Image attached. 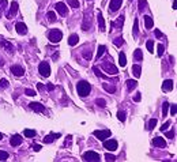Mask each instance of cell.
Returning a JSON list of instances; mask_svg holds the SVG:
<instances>
[{
  "label": "cell",
  "instance_id": "obj_1",
  "mask_svg": "<svg viewBox=\"0 0 177 162\" xmlns=\"http://www.w3.org/2000/svg\"><path fill=\"white\" fill-rule=\"evenodd\" d=\"M77 91L81 97H86V95L90 94L91 86H90V83H87L86 81H81V82H78V85H77Z\"/></svg>",
  "mask_w": 177,
  "mask_h": 162
},
{
  "label": "cell",
  "instance_id": "obj_2",
  "mask_svg": "<svg viewBox=\"0 0 177 162\" xmlns=\"http://www.w3.org/2000/svg\"><path fill=\"white\" fill-rule=\"evenodd\" d=\"M48 38L50 42H59V41H61L63 38V33L59 30V29H52V30H49L48 33Z\"/></svg>",
  "mask_w": 177,
  "mask_h": 162
},
{
  "label": "cell",
  "instance_id": "obj_3",
  "mask_svg": "<svg viewBox=\"0 0 177 162\" xmlns=\"http://www.w3.org/2000/svg\"><path fill=\"white\" fill-rule=\"evenodd\" d=\"M101 68H102L104 71H105L106 74H109V75H116V74H117V72H119L117 67H116V65H113L112 63H108V61L102 63V64H101Z\"/></svg>",
  "mask_w": 177,
  "mask_h": 162
},
{
  "label": "cell",
  "instance_id": "obj_4",
  "mask_svg": "<svg viewBox=\"0 0 177 162\" xmlns=\"http://www.w3.org/2000/svg\"><path fill=\"white\" fill-rule=\"evenodd\" d=\"M38 72L41 76H44V78H48L50 75V67L46 61H42L41 64L38 65Z\"/></svg>",
  "mask_w": 177,
  "mask_h": 162
},
{
  "label": "cell",
  "instance_id": "obj_5",
  "mask_svg": "<svg viewBox=\"0 0 177 162\" xmlns=\"http://www.w3.org/2000/svg\"><path fill=\"white\" fill-rule=\"evenodd\" d=\"M83 160L85 161H93V162L100 161V154L96 151H86L83 154Z\"/></svg>",
  "mask_w": 177,
  "mask_h": 162
},
{
  "label": "cell",
  "instance_id": "obj_6",
  "mask_svg": "<svg viewBox=\"0 0 177 162\" xmlns=\"http://www.w3.org/2000/svg\"><path fill=\"white\" fill-rule=\"evenodd\" d=\"M104 147H105L106 150H109V151H116L117 147H119V143H117V140H115V139H110V140L104 142Z\"/></svg>",
  "mask_w": 177,
  "mask_h": 162
},
{
  "label": "cell",
  "instance_id": "obj_7",
  "mask_svg": "<svg viewBox=\"0 0 177 162\" xmlns=\"http://www.w3.org/2000/svg\"><path fill=\"white\" fill-rule=\"evenodd\" d=\"M18 8H19V4H18V2H12V3H11V7H10V11L7 12V18H8V19L14 18L15 15L18 14Z\"/></svg>",
  "mask_w": 177,
  "mask_h": 162
},
{
  "label": "cell",
  "instance_id": "obj_8",
  "mask_svg": "<svg viewBox=\"0 0 177 162\" xmlns=\"http://www.w3.org/2000/svg\"><path fill=\"white\" fill-rule=\"evenodd\" d=\"M94 136L96 138H98L101 139V140H105V139H108L110 135H112V132L108 131V129H104V131H94Z\"/></svg>",
  "mask_w": 177,
  "mask_h": 162
},
{
  "label": "cell",
  "instance_id": "obj_9",
  "mask_svg": "<svg viewBox=\"0 0 177 162\" xmlns=\"http://www.w3.org/2000/svg\"><path fill=\"white\" fill-rule=\"evenodd\" d=\"M56 11L59 12L61 17H65V15L68 14V7L65 6V3H61V2H59L57 4H56Z\"/></svg>",
  "mask_w": 177,
  "mask_h": 162
},
{
  "label": "cell",
  "instance_id": "obj_10",
  "mask_svg": "<svg viewBox=\"0 0 177 162\" xmlns=\"http://www.w3.org/2000/svg\"><path fill=\"white\" fill-rule=\"evenodd\" d=\"M15 30H17V33L21 34V36L27 34V27H26V25H25L23 22H18V23L15 25Z\"/></svg>",
  "mask_w": 177,
  "mask_h": 162
},
{
  "label": "cell",
  "instance_id": "obj_11",
  "mask_svg": "<svg viewBox=\"0 0 177 162\" xmlns=\"http://www.w3.org/2000/svg\"><path fill=\"white\" fill-rule=\"evenodd\" d=\"M121 4H123V0H110V4H109L110 12H116L121 7Z\"/></svg>",
  "mask_w": 177,
  "mask_h": 162
},
{
  "label": "cell",
  "instance_id": "obj_12",
  "mask_svg": "<svg viewBox=\"0 0 177 162\" xmlns=\"http://www.w3.org/2000/svg\"><path fill=\"white\" fill-rule=\"evenodd\" d=\"M11 72L14 74V76L21 78V76H23V74H25V69L22 68V65H12L11 67Z\"/></svg>",
  "mask_w": 177,
  "mask_h": 162
},
{
  "label": "cell",
  "instance_id": "obj_13",
  "mask_svg": "<svg viewBox=\"0 0 177 162\" xmlns=\"http://www.w3.org/2000/svg\"><path fill=\"white\" fill-rule=\"evenodd\" d=\"M29 108H30V109H33L34 112H40V113L45 110L44 105H41V104H38V102H30V104H29Z\"/></svg>",
  "mask_w": 177,
  "mask_h": 162
},
{
  "label": "cell",
  "instance_id": "obj_14",
  "mask_svg": "<svg viewBox=\"0 0 177 162\" xmlns=\"http://www.w3.org/2000/svg\"><path fill=\"white\" fill-rule=\"evenodd\" d=\"M153 146H155V147H161V148H163V147H166V142L163 140L162 138L157 136V138H154V139H153Z\"/></svg>",
  "mask_w": 177,
  "mask_h": 162
},
{
  "label": "cell",
  "instance_id": "obj_15",
  "mask_svg": "<svg viewBox=\"0 0 177 162\" xmlns=\"http://www.w3.org/2000/svg\"><path fill=\"white\" fill-rule=\"evenodd\" d=\"M0 45H2L3 48H4L7 52H10V53H14L15 52V48L12 46V44H10L8 41H4V40H2L0 41Z\"/></svg>",
  "mask_w": 177,
  "mask_h": 162
},
{
  "label": "cell",
  "instance_id": "obj_16",
  "mask_svg": "<svg viewBox=\"0 0 177 162\" xmlns=\"http://www.w3.org/2000/svg\"><path fill=\"white\" fill-rule=\"evenodd\" d=\"M10 143H11V146H14V147H17V146H19L21 143H22V136L21 135H12L11 136V139H10Z\"/></svg>",
  "mask_w": 177,
  "mask_h": 162
},
{
  "label": "cell",
  "instance_id": "obj_17",
  "mask_svg": "<svg viewBox=\"0 0 177 162\" xmlns=\"http://www.w3.org/2000/svg\"><path fill=\"white\" fill-rule=\"evenodd\" d=\"M60 138V133H49L48 136H45L44 138V143H46V144H49V143H52L55 139H59Z\"/></svg>",
  "mask_w": 177,
  "mask_h": 162
},
{
  "label": "cell",
  "instance_id": "obj_18",
  "mask_svg": "<svg viewBox=\"0 0 177 162\" xmlns=\"http://www.w3.org/2000/svg\"><path fill=\"white\" fill-rule=\"evenodd\" d=\"M173 89V81L172 79H166V81H163L162 83V90L163 91H172Z\"/></svg>",
  "mask_w": 177,
  "mask_h": 162
},
{
  "label": "cell",
  "instance_id": "obj_19",
  "mask_svg": "<svg viewBox=\"0 0 177 162\" xmlns=\"http://www.w3.org/2000/svg\"><path fill=\"white\" fill-rule=\"evenodd\" d=\"M144 26H146L147 30H150V29H153V26H154L153 18H151V17H148V15H144Z\"/></svg>",
  "mask_w": 177,
  "mask_h": 162
},
{
  "label": "cell",
  "instance_id": "obj_20",
  "mask_svg": "<svg viewBox=\"0 0 177 162\" xmlns=\"http://www.w3.org/2000/svg\"><path fill=\"white\" fill-rule=\"evenodd\" d=\"M98 26H100L101 31H105V21H104L102 12H101V11H98Z\"/></svg>",
  "mask_w": 177,
  "mask_h": 162
},
{
  "label": "cell",
  "instance_id": "obj_21",
  "mask_svg": "<svg viewBox=\"0 0 177 162\" xmlns=\"http://www.w3.org/2000/svg\"><path fill=\"white\" fill-rule=\"evenodd\" d=\"M78 41H79V37L77 36V34H71V36H69V38H68V44H69L71 46L77 45Z\"/></svg>",
  "mask_w": 177,
  "mask_h": 162
},
{
  "label": "cell",
  "instance_id": "obj_22",
  "mask_svg": "<svg viewBox=\"0 0 177 162\" xmlns=\"http://www.w3.org/2000/svg\"><path fill=\"white\" fill-rule=\"evenodd\" d=\"M132 72H134V76L139 78V76H140V74H142V65L135 64L134 67H132Z\"/></svg>",
  "mask_w": 177,
  "mask_h": 162
},
{
  "label": "cell",
  "instance_id": "obj_23",
  "mask_svg": "<svg viewBox=\"0 0 177 162\" xmlns=\"http://www.w3.org/2000/svg\"><path fill=\"white\" fill-rule=\"evenodd\" d=\"M119 61H120V67H125V64H127V57H125V53L124 52H120Z\"/></svg>",
  "mask_w": 177,
  "mask_h": 162
},
{
  "label": "cell",
  "instance_id": "obj_24",
  "mask_svg": "<svg viewBox=\"0 0 177 162\" xmlns=\"http://www.w3.org/2000/svg\"><path fill=\"white\" fill-rule=\"evenodd\" d=\"M123 25H124V17L121 15V17L117 18V21H116L115 23H112V26H115V27H117V29H121Z\"/></svg>",
  "mask_w": 177,
  "mask_h": 162
},
{
  "label": "cell",
  "instance_id": "obj_25",
  "mask_svg": "<svg viewBox=\"0 0 177 162\" xmlns=\"http://www.w3.org/2000/svg\"><path fill=\"white\" fill-rule=\"evenodd\" d=\"M134 59L136 60V61H140V60L143 59V52H142L140 49H136L134 52Z\"/></svg>",
  "mask_w": 177,
  "mask_h": 162
},
{
  "label": "cell",
  "instance_id": "obj_26",
  "mask_svg": "<svg viewBox=\"0 0 177 162\" xmlns=\"http://www.w3.org/2000/svg\"><path fill=\"white\" fill-rule=\"evenodd\" d=\"M23 133H25V136H26V138H34V136L37 135L34 129H29V128H26V129H25Z\"/></svg>",
  "mask_w": 177,
  "mask_h": 162
},
{
  "label": "cell",
  "instance_id": "obj_27",
  "mask_svg": "<svg viewBox=\"0 0 177 162\" xmlns=\"http://www.w3.org/2000/svg\"><path fill=\"white\" fill-rule=\"evenodd\" d=\"M147 7V0H139V3H138V8H139V11H144Z\"/></svg>",
  "mask_w": 177,
  "mask_h": 162
},
{
  "label": "cell",
  "instance_id": "obj_28",
  "mask_svg": "<svg viewBox=\"0 0 177 162\" xmlns=\"http://www.w3.org/2000/svg\"><path fill=\"white\" fill-rule=\"evenodd\" d=\"M136 86H138V82H136V81H131V79H128V81H127V87H128L129 91L134 90Z\"/></svg>",
  "mask_w": 177,
  "mask_h": 162
},
{
  "label": "cell",
  "instance_id": "obj_29",
  "mask_svg": "<svg viewBox=\"0 0 177 162\" xmlns=\"http://www.w3.org/2000/svg\"><path fill=\"white\" fill-rule=\"evenodd\" d=\"M105 50H106V46L105 45H100L98 46V50H97V60H98L100 57L105 53Z\"/></svg>",
  "mask_w": 177,
  "mask_h": 162
},
{
  "label": "cell",
  "instance_id": "obj_30",
  "mask_svg": "<svg viewBox=\"0 0 177 162\" xmlns=\"http://www.w3.org/2000/svg\"><path fill=\"white\" fill-rule=\"evenodd\" d=\"M102 87H104V90L108 91V93H116V87H113V86H109L108 83H104Z\"/></svg>",
  "mask_w": 177,
  "mask_h": 162
},
{
  "label": "cell",
  "instance_id": "obj_31",
  "mask_svg": "<svg viewBox=\"0 0 177 162\" xmlns=\"http://www.w3.org/2000/svg\"><path fill=\"white\" fill-rule=\"evenodd\" d=\"M8 81L7 79H0V90H6L8 87Z\"/></svg>",
  "mask_w": 177,
  "mask_h": 162
},
{
  "label": "cell",
  "instance_id": "obj_32",
  "mask_svg": "<svg viewBox=\"0 0 177 162\" xmlns=\"http://www.w3.org/2000/svg\"><path fill=\"white\" fill-rule=\"evenodd\" d=\"M132 31H134V36H138V33H139V21H138V18L134 21V29H132Z\"/></svg>",
  "mask_w": 177,
  "mask_h": 162
},
{
  "label": "cell",
  "instance_id": "obj_33",
  "mask_svg": "<svg viewBox=\"0 0 177 162\" xmlns=\"http://www.w3.org/2000/svg\"><path fill=\"white\" fill-rule=\"evenodd\" d=\"M46 18H48L50 22H56V14H55V11H48V14H46Z\"/></svg>",
  "mask_w": 177,
  "mask_h": 162
},
{
  "label": "cell",
  "instance_id": "obj_34",
  "mask_svg": "<svg viewBox=\"0 0 177 162\" xmlns=\"http://www.w3.org/2000/svg\"><path fill=\"white\" fill-rule=\"evenodd\" d=\"M117 119L121 123L125 121V112H124V110H119V112H117Z\"/></svg>",
  "mask_w": 177,
  "mask_h": 162
},
{
  "label": "cell",
  "instance_id": "obj_35",
  "mask_svg": "<svg viewBox=\"0 0 177 162\" xmlns=\"http://www.w3.org/2000/svg\"><path fill=\"white\" fill-rule=\"evenodd\" d=\"M93 71H94V74H96L97 76H98V78H108V76H105V75L102 74V72L100 71V69H98V67H93Z\"/></svg>",
  "mask_w": 177,
  "mask_h": 162
},
{
  "label": "cell",
  "instance_id": "obj_36",
  "mask_svg": "<svg viewBox=\"0 0 177 162\" xmlns=\"http://www.w3.org/2000/svg\"><path fill=\"white\" fill-rule=\"evenodd\" d=\"M163 52H165V46H163V44H158V56L162 57Z\"/></svg>",
  "mask_w": 177,
  "mask_h": 162
},
{
  "label": "cell",
  "instance_id": "obj_37",
  "mask_svg": "<svg viewBox=\"0 0 177 162\" xmlns=\"http://www.w3.org/2000/svg\"><path fill=\"white\" fill-rule=\"evenodd\" d=\"M167 109H169V102H163V105H162V117H165L167 114Z\"/></svg>",
  "mask_w": 177,
  "mask_h": 162
},
{
  "label": "cell",
  "instance_id": "obj_38",
  "mask_svg": "<svg viewBox=\"0 0 177 162\" xmlns=\"http://www.w3.org/2000/svg\"><path fill=\"white\" fill-rule=\"evenodd\" d=\"M146 46H147V50H148V52L153 53V50H154V42H153V41L148 40L147 42H146Z\"/></svg>",
  "mask_w": 177,
  "mask_h": 162
},
{
  "label": "cell",
  "instance_id": "obj_39",
  "mask_svg": "<svg viewBox=\"0 0 177 162\" xmlns=\"http://www.w3.org/2000/svg\"><path fill=\"white\" fill-rule=\"evenodd\" d=\"M6 160H8V152L0 150V161H6Z\"/></svg>",
  "mask_w": 177,
  "mask_h": 162
},
{
  "label": "cell",
  "instance_id": "obj_40",
  "mask_svg": "<svg viewBox=\"0 0 177 162\" xmlns=\"http://www.w3.org/2000/svg\"><path fill=\"white\" fill-rule=\"evenodd\" d=\"M96 104L98 105V106H101V108H105L106 106V101L102 100V98H98V100L96 101Z\"/></svg>",
  "mask_w": 177,
  "mask_h": 162
},
{
  "label": "cell",
  "instance_id": "obj_41",
  "mask_svg": "<svg viewBox=\"0 0 177 162\" xmlns=\"http://www.w3.org/2000/svg\"><path fill=\"white\" fill-rule=\"evenodd\" d=\"M113 44H115L116 46H121L123 44H124V40H123V38H115V41H113Z\"/></svg>",
  "mask_w": 177,
  "mask_h": 162
},
{
  "label": "cell",
  "instance_id": "obj_42",
  "mask_svg": "<svg viewBox=\"0 0 177 162\" xmlns=\"http://www.w3.org/2000/svg\"><path fill=\"white\" fill-rule=\"evenodd\" d=\"M68 4L71 6V7H74V8H78L79 6H81V4H79L78 0H68Z\"/></svg>",
  "mask_w": 177,
  "mask_h": 162
},
{
  "label": "cell",
  "instance_id": "obj_43",
  "mask_svg": "<svg viewBox=\"0 0 177 162\" xmlns=\"http://www.w3.org/2000/svg\"><path fill=\"white\" fill-rule=\"evenodd\" d=\"M165 135H166V138L173 139V138H175V136H176V131H175V129H172V131H167V132L165 133Z\"/></svg>",
  "mask_w": 177,
  "mask_h": 162
},
{
  "label": "cell",
  "instance_id": "obj_44",
  "mask_svg": "<svg viewBox=\"0 0 177 162\" xmlns=\"http://www.w3.org/2000/svg\"><path fill=\"white\" fill-rule=\"evenodd\" d=\"M25 94L29 95V97H34V95H36L37 93H36L34 90H31V89H26V90H25Z\"/></svg>",
  "mask_w": 177,
  "mask_h": 162
},
{
  "label": "cell",
  "instance_id": "obj_45",
  "mask_svg": "<svg viewBox=\"0 0 177 162\" xmlns=\"http://www.w3.org/2000/svg\"><path fill=\"white\" fill-rule=\"evenodd\" d=\"M157 125V120L155 119H151L150 123H148V129H154V127Z\"/></svg>",
  "mask_w": 177,
  "mask_h": 162
},
{
  "label": "cell",
  "instance_id": "obj_46",
  "mask_svg": "<svg viewBox=\"0 0 177 162\" xmlns=\"http://www.w3.org/2000/svg\"><path fill=\"white\" fill-rule=\"evenodd\" d=\"M169 108H170V113H172L173 116H175V114L177 113V105H176V104H173L172 106H169Z\"/></svg>",
  "mask_w": 177,
  "mask_h": 162
},
{
  "label": "cell",
  "instance_id": "obj_47",
  "mask_svg": "<svg viewBox=\"0 0 177 162\" xmlns=\"http://www.w3.org/2000/svg\"><path fill=\"white\" fill-rule=\"evenodd\" d=\"M7 6H8L7 0H0V10H4Z\"/></svg>",
  "mask_w": 177,
  "mask_h": 162
},
{
  "label": "cell",
  "instance_id": "obj_48",
  "mask_svg": "<svg viewBox=\"0 0 177 162\" xmlns=\"http://www.w3.org/2000/svg\"><path fill=\"white\" fill-rule=\"evenodd\" d=\"M105 160H106V161H115V160H116V157H115V155H112V154H109V152H108V154L105 155Z\"/></svg>",
  "mask_w": 177,
  "mask_h": 162
},
{
  "label": "cell",
  "instance_id": "obj_49",
  "mask_svg": "<svg viewBox=\"0 0 177 162\" xmlns=\"http://www.w3.org/2000/svg\"><path fill=\"white\" fill-rule=\"evenodd\" d=\"M83 57L86 60H91V52H90V50H88V52H85L83 53Z\"/></svg>",
  "mask_w": 177,
  "mask_h": 162
},
{
  "label": "cell",
  "instance_id": "obj_50",
  "mask_svg": "<svg viewBox=\"0 0 177 162\" xmlns=\"http://www.w3.org/2000/svg\"><path fill=\"white\" fill-rule=\"evenodd\" d=\"M142 94L140 93H136V94H135V97H134V101H135V102H139V101H140L142 100Z\"/></svg>",
  "mask_w": 177,
  "mask_h": 162
},
{
  "label": "cell",
  "instance_id": "obj_51",
  "mask_svg": "<svg viewBox=\"0 0 177 162\" xmlns=\"http://www.w3.org/2000/svg\"><path fill=\"white\" fill-rule=\"evenodd\" d=\"M154 33H155V37H157V38H162V33H161L158 29H155V30H154Z\"/></svg>",
  "mask_w": 177,
  "mask_h": 162
},
{
  "label": "cell",
  "instance_id": "obj_52",
  "mask_svg": "<svg viewBox=\"0 0 177 162\" xmlns=\"http://www.w3.org/2000/svg\"><path fill=\"white\" fill-rule=\"evenodd\" d=\"M167 128H169V123H165V124H163V125H162V127H161V131H162V132H163V131H166V129H167Z\"/></svg>",
  "mask_w": 177,
  "mask_h": 162
},
{
  "label": "cell",
  "instance_id": "obj_53",
  "mask_svg": "<svg viewBox=\"0 0 177 162\" xmlns=\"http://www.w3.org/2000/svg\"><path fill=\"white\" fill-rule=\"evenodd\" d=\"M71 139H72V136L68 135V136H67V143H64V146H67V147H68V146L71 144Z\"/></svg>",
  "mask_w": 177,
  "mask_h": 162
},
{
  "label": "cell",
  "instance_id": "obj_54",
  "mask_svg": "<svg viewBox=\"0 0 177 162\" xmlns=\"http://www.w3.org/2000/svg\"><path fill=\"white\" fill-rule=\"evenodd\" d=\"M46 89H48L49 91H53V90H55V86H53L52 83H48V85H46Z\"/></svg>",
  "mask_w": 177,
  "mask_h": 162
},
{
  "label": "cell",
  "instance_id": "obj_55",
  "mask_svg": "<svg viewBox=\"0 0 177 162\" xmlns=\"http://www.w3.org/2000/svg\"><path fill=\"white\" fill-rule=\"evenodd\" d=\"M37 87H38L40 91H44V85L42 83H38V85H37Z\"/></svg>",
  "mask_w": 177,
  "mask_h": 162
},
{
  "label": "cell",
  "instance_id": "obj_56",
  "mask_svg": "<svg viewBox=\"0 0 177 162\" xmlns=\"http://www.w3.org/2000/svg\"><path fill=\"white\" fill-rule=\"evenodd\" d=\"M33 148H34V150H36V151H40V150H41V146H40V144H36Z\"/></svg>",
  "mask_w": 177,
  "mask_h": 162
},
{
  "label": "cell",
  "instance_id": "obj_57",
  "mask_svg": "<svg viewBox=\"0 0 177 162\" xmlns=\"http://www.w3.org/2000/svg\"><path fill=\"white\" fill-rule=\"evenodd\" d=\"M3 65H4V60L0 59V67H3Z\"/></svg>",
  "mask_w": 177,
  "mask_h": 162
},
{
  "label": "cell",
  "instance_id": "obj_58",
  "mask_svg": "<svg viewBox=\"0 0 177 162\" xmlns=\"http://www.w3.org/2000/svg\"><path fill=\"white\" fill-rule=\"evenodd\" d=\"M173 8H177V0H175V3H173Z\"/></svg>",
  "mask_w": 177,
  "mask_h": 162
},
{
  "label": "cell",
  "instance_id": "obj_59",
  "mask_svg": "<svg viewBox=\"0 0 177 162\" xmlns=\"http://www.w3.org/2000/svg\"><path fill=\"white\" fill-rule=\"evenodd\" d=\"M2 139H3V135H2V133H0V140H2Z\"/></svg>",
  "mask_w": 177,
  "mask_h": 162
},
{
  "label": "cell",
  "instance_id": "obj_60",
  "mask_svg": "<svg viewBox=\"0 0 177 162\" xmlns=\"http://www.w3.org/2000/svg\"><path fill=\"white\" fill-rule=\"evenodd\" d=\"M129 2H132V0H129Z\"/></svg>",
  "mask_w": 177,
  "mask_h": 162
},
{
  "label": "cell",
  "instance_id": "obj_61",
  "mask_svg": "<svg viewBox=\"0 0 177 162\" xmlns=\"http://www.w3.org/2000/svg\"><path fill=\"white\" fill-rule=\"evenodd\" d=\"M0 17H2V14H0Z\"/></svg>",
  "mask_w": 177,
  "mask_h": 162
},
{
  "label": "cell",
  "instance_id": "obj_62",
  "mask_svg": "<svg viewBox=\"0 0 177 162\" xmlns=\"http://www.w3.org/2000/svg\"><path fill=\"white\" fill-rule=\"evenodd\" d=\"M88 2H90V0H88Z\"/></svg>",
  "mask_w": 177,
  "mask_h": 162
}]
</instances>
